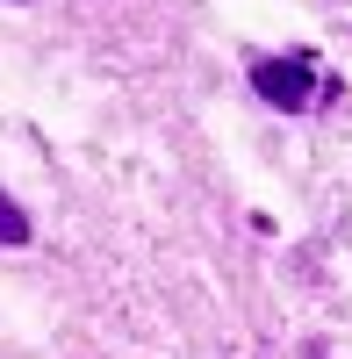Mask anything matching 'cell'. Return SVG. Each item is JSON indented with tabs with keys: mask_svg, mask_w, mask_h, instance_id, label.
<instances>
[{
	"mask_svg": "<svg viewBox=\"0 0 352 359\" xmlns=\"http://www.w3.org/2000/svg\"><path fill=\"white\" fill-rule=\"evenodd\" d=\"M252 94L280 108V115H302L316 101V57L295 50V57H252Z\"/></svg>",
	"mask_w": 352,
	"mask_h": 359,
	"instance_id": "cell-1",
	"label": "cell"
},
{
	"mask_svg": "<svg viewBox=\"0 0 352 359\" xmlns=\"http://www.w3.org/2000/svg\"><path fill=\"white\" fill-rule=\"evenodd\" d=\"M29 237H36V223L22 216L15 194H0V245H29Z\"/></svg>",
	"mask_w": 352,
	"mask_h": 359,
	"instance_id": "cell-2",
	"label": "cell"
}]
</instances>
